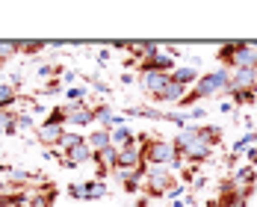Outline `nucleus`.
<instances>
[{
  "mask_svg": "<svg viewBox=\"0 0 257 207\" xmlns=\"http://www.w3.org/2000/svg\"><path fill=\"white\" fill-rule=\"evenodd\" d=\"M175 151H178L189 166H198V163H207L213 157V145L204 136V125H186L175 136Z\"/></svg>",
  "mask_w": 257,
  "mask_h": 207,
  "instance_id": "nucleus-1",
  "label": "nucleus"
},
{
  "mask_svg": "<svg viewBox=\"0 0 257 207\" xmlns=\"http://www.w3.org/2000/svg\"><path fill=\"white\" fill-rule=\"evenodd\" d=\"M231 89V71L228 68H216L210 74H201L195 89L186 92V98L180 101V107H195L198 101H207V98H216V95H225Z\"/></svg>",
  "mask_w": 257,
  "mask_h": 207,
  "instance_id": "nucleus-2",
  "label": "nucleus"
},
{
  "mask_svg": "<svg viewBox=\"0 0 257 207\" xmlns=\"http://www.w3.org/2000/svg\"><path fill=\"white\" fill-rule=\"evenodd\" d=\"M178 183L175 172L163 169V166H148L145 172V181H142V189H145V198H166L169 189Z\"/></svg>",
  "mask_w": 257,
  "mask_h": 207,
  "instance_id": "nucleus-3",
  "label": "nucleus"
},
{
  "mask_svg": "<svg viewBox=\"0 0 257 207\" xmlns=\"http://www.w3.org/2000/svg\"><path fill=\"white\" fill-rule=\"evenodd\" d=\"M175 142H169V139H160V136H148L145 139V163L148 166H163V169H169L172 163H175Z\"/></svg>",
  "mask_w": 257,
  "mask_h": 207,
  "instance_id": "nucleus-4",
  "label": "nucleus"
},
{
  "mask_svg": "<svg viewBox=\"0 0 257 207\" xmlns=\"http://www.w3.org/2000/svg\"><path fill=\"white\" fill-rule=\"evenodd\" d=\"M145 139L148 136H136V142L127 148H118V169L115 172H136L145 166Z\"/></svg>",
  "mask_w": 257,
  "mask_h": 207,
  "instance_id": "nucleus-5",
  "label": "nucleus"
},
{
  "mask_svg": "<svg viewBox=\"0 0 257 207\" xmlns=\"http://www.w3.org/2000/svg\"><path fill=\"white\" fill-rule=\"evenodd\" d=\"M62 166L65 169H77V166H86V163H95V151L89 148V142H86V136L74 142V145H68L65 151H62Z\"/></svg>",
  "mask_w": 257,
  "mask_h": 207,
  "instance_id": "nucleus-6",
  "label": "nucleus"
},
{
  "mask_svg": "<svg viewBox=\"0 0 257 207\" xmlns=\"http://www.w3.org/2000/svg\"><path fill=\"white\" fill-rule=\"evenodd\" d=\"M65 116H68V125H74V128H92V122H95V110L86 101L65 104Z\"/></svg>",
  "mask_w": 257,
  "mask_h": 207,
  "instance_id": "nucleus-7",
  "label": "nucleus"
},
{
  "mask_svg": "<svg viewBox=\"0 0 257 207\" xmlns=\"http://www.w3.org/2000/svg\"><path fill=\"white\" fill-rule=\"evenodd\" d=\"M257 89V68H233L231 71V89L225 92L231 98L233 92H248Z\"/></svg>",
  "mask_w": 257,
  "mask_h": 207,
  "instance_id": "nucleus-8",
  "label": "nucleus"
},
{
  "mask_svg": "<svg viewBox=\"0 0 257 207\" xmlns=\"http://www.w3.org/2000/svg\"><path fill=\"white\" fill-rule=\"evenodd\" d=\"M172 83V74H160V71H148V74H139V86H142V92L154 101L157 95L166 89Z\"/></svg>",
  "mask_w": 257,
  "mask_h": 207,
  "instance_id": "nucleus-9",
  "label": "nucleus"
},
{
  "mask_svg": "<svg viewBox=\"0 0 257 207\" xmlns=\"http://www.w3.org/2000/svg\"><path fill=\"white\" fill-rule=\"evenodd\" d=\"M95 110V125L103 130H115L124 125V116H118L115 113V107H109V104H98V107H92Z\"/></svg>",
  "mask_w": 257,
  "mask_h": 207,
  "instance_id": "nucleus-10",
  "label": "nucleus"
},
{
  "mask_svg": "<svg viewBox=\"0 0 257 207\" xmlns=\"http://www.w3.org/2000/svg\"><path fill=\"white\" fill-rule=\"evenodd\" d=\"M231 181L236 189H254L257 186V166H239V169H233V175H231Z\"/></svg>",
  "mask_w": 257,
  "mask_h": 207,
  "instance_id": "nucleus-11",
  "label": "nucleus"
},
{
  "mask_svg": "<svg viewBox=\"0 0 257 207\" xmlns=\"http://www.w3.org/2000/svg\"><path fill=\"white\" fill-rule=\"evenodd\" d=\"M39 139H42V145H56L59 148V142L65 139V128L62 125H51V122H42L39 125Z\"/></svg>",
  "mask_w": 257,
  "mask_h": 207,
  "instance_id": "nucleus-12",
  "label": "nucleus"
},
{
  "mask_svg": "<svg viewBox=\"0 0 257 207\" xmlns=\"http://www.w3.org/2000/svg\"><path fill=\"white\" fill-rule=\"evenodd\" d=\"M56 189H53L51 183L48 186H39V189H33L30 192V198H27V207H53V201H56Z\"/></svg>",
  "mask_w": 257,
  "mask_h": 207,
  "instance_id": "nucleus-13",
  "label": "nucleus"
},
{
  "mask_svg": "<svg viewBox=\"0 0 257 207\" xmlns=\"http://www.w3.org/2000/svg\"><path fill=\"white\" fill-rule=\"evenodd\" d=\"M106 183L98 181V178H92V181L80 183V201H98V198H106Z\"/></svg>",
  "mask_w": 257,
  "mask_h": 207,
  "instance_id": "nucleus-14",
  "label": "nucleus"
},
{
  "mask_svg": "<svg viewBox=\"0 0 257 207\" xmlns=\"http://www.w3.org/2000/svg\"><path fill=\"white\" fill-rule=\"evenodd\" d=\"M183 98H186V86H180V83L172 80V83L154 98V104H180Z\"/></svg>",
  "mask_w": 257,
  "mask_h": 207,
  "instance_id": "nucleus-15",
  "label": "nucleus"
},
{
  "mask_svg": "<svg viewBox=\"0 0 257 207\" xmlns=\"http://www.w3.org/2000/svg\"><path fill=\"white\" fill-rule=\"evenodd\" d=\"M95 163H98V169H103V172H115V169H118V148L109 145V148L98 151V154H95Z\"/></svg>",
  "mask_w": 257,
  "mask_h": 207,
  "instance_id": "nucleus-16",
  "label": "nucleus"
},
{
  "mask_svg": "<svg viewBox=\"0 0 257 207\" xmlns=\"http://www.w3.org/2000/svg\"><path fill=\"white\" fill-rule=\"evenodd\" d=\"M86 142H89V148L98 154V151H103V148H109V145H112V133H109V130H103V128H95L89 136H86Z\"/></svg>",
  "mask_w": 257,
  "mask_h": 207,
  "instance_id": "nucleus-17",
  "label": "nucleus"
},
{
  "mask_svg": "<svg viewBox=\"0 0 257 207\" xmlns=\"http://www.w3.org/2000/svg\"><path fill=\"white\" fill-rule=\"evenodd\" d=\"M198 68L195 65H178L175 71H172V80L175 83H180V86H189V83H198Z\"/></svg>",
  "mask_w": 257,
  "mask_h": 207,
  "instance_id": "nucleus-18",
  "label": "nucleus"
},
{
  "mask_svg": "<svg viewBox=\"0 0 257 207\" xmlns=\"http://www.w3.org/2000/svg\"><path fill=\"white\" fill-rule=\"evenodd\" d=\"M109 133H112V145H115V148H127V145H133V142H136V133H133L127 125L109 130Z\"/></svg>",
  "mask_w": 257,
  "mask_h": 207,
  "instance_id": "nucleus-19",
  "label": "nucleus"
},
{
  "mask_svg": "<svg viewBox=\"0 0 257 207\" xmlns=\"http://www.w3.org/2000/svg\"><path fill=\"white\" fill-rule=\"evenodd\" d=\"M15 119H18L15 110H0V133H3V136H15V133H18V130H15Z\"/></svg>",
  "mask_w": 257,
  "mask_h": 207,
  "instance_id": "nucleus-20",
  "label": "nucleus"
},
{
  "mask_svg": "<svg viewBox=\"0 0 257 207\" xmlns=\"http://www.w3.org/2000/svg\"><path fill=\"white\" fill-rule=\"evenodd\" d=\"M15 101H18L15 86H12V83H0V110H9Z\"/></svg>",
  "mask_w": 257,
  "mask_h": 207,
  "instance_id": "nucleus-21",
  "label": "nucleus"
},
{
  "mask_svg": "<svg viewBox=\"0 0 257 207\" xmlns=\"http://www.w3.org/2000/svg\"><path fill=\"white\" fill-rule=\"evenodd\" d=\"M18 53H21V42H9V39L0 42V62H3V65H6L12 56H18Z\"/></svg>",
  "mask_w": 257,
  "mask_h": 207,
  "instance_id": "nucleus-22",
  "label": "nucleus"
},
{
  "mask_svg": "<svg viewBox=\"0 0 257 207\" xmlns=\"http://www.w3.org/2000/svg\"><path fill=\"white\" fill-rule=\"evenodd\" d=\"M27 192H3L0 195V207H27Z\"/></svg>",
  "mask_w": 257,
  "mask_h": 207,
  "instance_id": "nucleus-23",
  "label": "nucleus"
},
{
  "mask_svg": "<svg viewBox=\"0 0 257 207\" xmlns=\"http://www.w3.org/2000/svg\"><path fill=\"white\" fill-rule=\"evenodd\" d=\"M62 95H65V101H68V104H80V101H86V95H89V92H86L83 86H65V89H62Z\"/></svg>",
  "mask_w": 257,
  "mask_h": 207,
  "instance_id": "nucleus-24",
  "label": "nucleus"
},
{
  "mask_svg": "<svg viewBox=\"0 0 257 207\" xmlns=\"http://www.w3.org/2000/svg\"><path fill=\"white\" fill-rule=\"evenodd\" d=\"M231 98H233L236 107H251V104H257V89H248V92H233Z\"/></svg>",
  "mask_w": 257,
  "mask_h": 207,
  "instance_id": "nucleus-25",
  "label": "nucleus"
},
{
  "mask_svg": "<svg viewBox=\"0 0 257 207\" xmlns=\"http://www.w3.org/2000/svg\"><path fill=\"white\" fill-rule=\"evenodd\" d=\"M204 136L210 139V145L216 148V145H222V136H225V130L219 128V125H204Z\"/></svg>",
  "mask_w": 257,
  "mask_h": 207,
  "instance_id": "nucleus-26",
  "label": "nucleus"
},
{
  "mask_svg": "<svg viewBox=\"0 0 257 207\" xmlns=\"http://www.w3.org/2000/svg\"><path fill=\"white\" fill-rule=\"evenodd\" d=\"M45 122H51V125H62V128H65V125H68V116H65V107H53L51 113L45 116Z\"/></svg>",
  "mask_w": 257,
  "mask_h": 207,
  "instance_id": "nucleus-27",
  "label": "nucleus"
},
{
  "mask_svg": "<svg viewBox=\"0 0 257 207\" xmlns=\"http://www.w3.org/2000/svg\"><path fill=\"white\" fill-rule=\"evenodd\" d=\"M36 128V122H33V116L30 113H18V119H15V130L18 133H27V130Z\"/></svg>",
  "mask_w": 257,
  "mask_h": 207,
  "instance_id": "nucleus-28",
  "label": "nucleus"
},
{
  "mask_svg": "<svg viewBox=\"0 0 257 207\" xmlns=\"http://www.w3.org/2000/svg\"><path fill=\"white\" fill-rule=\"evenodd\" d=\"M39 51H45V42H21V53H39Z\"/></svg>",
  "mask_w": 257,
  "mask_h": 207,
  "instance_id": "nucleus-29",
  "label": "nucleus"
},
{
  "mask_svg": "<svg viewBox=\"0 0 257 207\" xmlns=\"http://www.w3.org/2000/svg\"><path fill=\"white\" fill-rule=\"evenodd\" d=\"M183 189H186V183H175V186H172V189H169V195H166V198H172V201H178L180 195H183Z\"/></svg>",
  "mask_w": 257,
  "mask_h": 207,
  "instance_id": "nucleus-30",
  "label": "nucleus"
},
{
  "mask_svg": "<svg viewBox=\"0 0 257 207\" xmlns=\"http://www.w3.org/2000/svg\"><path fill=\"white\" fill-rule=\"evenodd\" d=\"M56 92H59V83H56V80L45 83V95H56Z\"/></svg>",
  "mask_w": 257,
  "mask_h": 207,
  "instance_id": "nucleus-31",
  "label": "nucleus"
},
{
  "mask_svg": "<svg viewBox=\"0 0 257 207\" xmlns=\"http://www.w3.org/2000/svg\"><path fill=\"white\" fill-rule=\"evenodd\" d=\"M68 195L71 198H80V183H68Z\"/></svg>",
  "mask_w": 257,
  "mask_h": 207,
  "instance_id": "nucleus-32",
  "label": "nucleus"
},
{
  "mask_svg": "<svg viewBox=\"0 0 257 207\" xmlns=\"http://www.w3.org/2000/svg\"><path fill=\"white\" fill-rule=\"evenodd\" d=\"M0 192H9V183L3 178V166H0Z\"/></svg>",
  "mask_w": 257,
  "mask_h": 207,
  "instance_id": "nucleus-33",
  "label": "nucleus"
},
{
  "mask_svg": "<svg viewBox=\"0 0 257 207\" xmlns=\"http://www.w3.org/2000/svg\"><path fill=\"white\" fill-rule=\"evenodd\" d=\"M204 116H207V113L201 110V107H195V110H192V119H204Z\"/></svg>",
  "mask_w": 257,
  "mask_h": 207,
  "instance_id": "nucleus-34",
  "label": "nucleus"
},
{
  "mask_svg": "<svg viewBox=\"0 0 257 207\" xmlns=\"http://www.w3.org/2000/svg\"><path fill=\"white\" fill-rule=\"evenodd\" d=\"M121 83H127V86L130 83H136V74H121Z\"/></svg>",
  "mask_w": 257,
  "mask_h": 207,
  "instance_id": "nucleus-35",
  "label": "nucleus"
},
{
  "mask_svg": "<svg viewBox=\"0 0 257 207\" xmlns=\"http://www.w3.org/2000/svg\"><path fill=\"white\" fill-rule=\"evenodd\" d=\"M109 59V51H98V62H106Z\"/></svg>",
  "mask_w": 257,
  "mask_h": 207,
  "instance_id": "nucleus-36",
  "label": "nucleus"
},
{
  "mask_svg": "<svg viewBox=\"0 0 257 207\" xmlns=\"http://www.w3.org/2000/svg\"><path fill=\"white\" fill-rule=\"evenodd\" d=\"M148 201H151V198H139V201H136L133 207H148Z\"/></svg>",
  "mask_w": 257,
  "mask_h": 207,
  "instance_id": "nucleus-37",
  "label": "nucleus"
},
{
  "mask_svg": "<svg viewBox=\"0 0 257 207\" xmlns=\"http://www.w3.org/2000/svg\"><path fill=\"white\" fill-rule=\"evenodd\" d=\"M166 207H183V204H180V201H172V204H166Z\"/></svg>",
  "mask_w": 257,
  "mask_h": 207,
  "instance_id": "nucleus-38",
  "label": "nucleus"
}]
</instances>
